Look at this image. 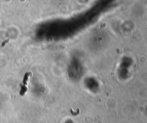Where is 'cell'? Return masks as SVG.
<instances>
[{
	"mask_svg": "<svg viewBox=\"0 0 147 123\" xmlns=\"http://www.w3.org/2000/svg\"><path fill=\"white\" fill-rule=\"evenodd\" d=\"M31 75H32V73L29 72H28L25 73L24 78H23V80H22V83L21 84V91H20V95L21 96L25 95V93L27 91V83H28V78H29V77Z\"/></svg>",
	"mask_w": 147,
	"mask_h": 123,
	"instance_id": "obj_1",
	"label": "cell"
}]
</instances>
